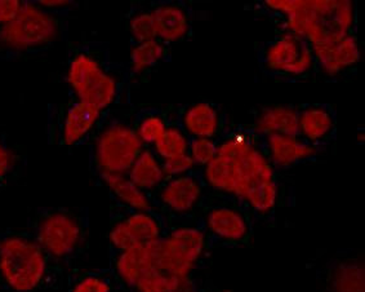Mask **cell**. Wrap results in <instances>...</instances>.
<instances>
[{
    "instance_id": "6da1fadb",
    "label": "cell",
    "mask_w": 365,
    "mask_h": 292,
    "mask_svg": "<svg viewBox=\"0 0 365 292\" xmlns=\"http://www.w3.org/2000/svg\"><path fill=\"white\" fill-rule=\"evenodd\" d=\"M68 96L108 111L128 95V69L113 61L108 43L68 41L66 73Z\"/></svg>"
},
{
    "instance_id": "7a4b0ae2",
    "label": "cell",
    "mask_w": 365,
    "mask_h": 292,
    "mask_svg": "<svg viewBox=\"0 0 365 292\" xmlns=\"http://www.w3.org/2000/svg\"><path fill=\"white\" fill-rule=\"evenodd\" d=\"M58 264L25 228L0 231V290L39 292L61 281Z\"/></svg>"
},
{
    "instance_id": "3957f363",
    "label": "cell",
    "mask_w": 365,
    "mask_h": 292,
    "mask_svg": "<svg viewBox=\"0 0 365 292\" xmlns=\"http://www.w3.org/2000/svg\"><path fill=\"white\" fill-rule=\"evenodd\" d=\"M264 6L282 16V33L296 35L310 47L355 33V9L349 0H269Z\"/></svg>"
},
{
    "instance_id": "277c9868",
    "label": "cell",
    "mask_w": 365,
    "mask_h": 292,
    "mask_svg": "<svg viewBox=\"0 0 365 292\" xmlns=\"http://www.w3.org/2000/svg\"><path fill=\"white\" fill-rule=\"evenodd\" d=\"M66 16L49 12L34 0H22L14 20L0 26V62L43 55L58 41H66Z\"/></svg>"
},
{
    "instance_id": "5b68a950",
    "label": "cell",
    "mask_w": 365,
    "mask_h": 292,
    "mask_svg": "<svg viewBox=\"0 0 365 292\" xmlns=\"http://www.w3.org/2000/svg\"><path fill=\"white\" fill-rule=\"evenodd\" d=\"M25 229L58 264L68 268L87 250L88 210L38 207L27 218Z\"/></svg>"
},
{
    "instance_id": "8992f818",
    "label": "cell",
    "mask_w": 365,
    "mask_h": 292,
    "mask_svg": "<svg viewBox=\"0 0 365 292\" xmlns=\"http://www.w3.org/2000/svg\"><path fill=\"white\" fill-rule=\"evenodd\" d=\"M89 164L96 178L102 175H127L146 148L132 123L111 111L103 113L89 140Z\"/></svg>"
},
{
    "instance_id": "52a82bcc",
    "label": "cell",
    "mask_w": 365,
    "mask_h": 292,
    "mask_svg": "<svg viewBox=\"0 0 365 292\" xmlns=\"http://www.w3.org/2000/svg\"><path fill=\"white\" fill-rule=\"evenodd\" d=\"M103 113L70 96L66 101L48 104V144L60 148H78L88 144Z\"/></svg>"
},
{
    "instance_id": "ba28073f",
    "label": "cell",
    "mask_w": 365,
    "mask_h": 292,
    "mask_svg": "<svg viewBox=\"0 0 365 292\" xmlns=\"http://www.w3.org/2000/svg\"><path fill=\"white\" fill-rule=\"evenodd\" d=\"M257 57L269 74L287 79L304 78L317 68L310 44L289 33H280L275 39L262 43Z\"/></svg>"
},
{
    "instance_id": "9c48e42d",
    "label": "cell",
    "mask_w": 365,
    "mask_h": 292,
    "mask_svg": "<svg viewBox=\"0 0 365 292\" xmlns=\"http://www.w3.org/2000/svg\"><path fill=\"white\" fill-rule=\"evenodd\" d=\"M163 237L158 212L129 208L115 201L110 206V251L123 252L135 246L155 242Z\"/></svg>"
},
{
    "instance_id": "30bf717a",
    "label": "cell",
    "mask_w": 365,
    "mask_h": 292,
    "mask_svg": "<svg viewBox=\"0 0 365 292\" xmlns=\"http://www.w3.org/2000/svg\"><path fill=\"white\" fill-rule=\"evenodd\" d=\"M261 141L271 164L277 168H289L307 162L318 156L320 149L299 136L270 135L261 137Z\"/></svg>"
},
{
    "instance_id": "8fae6325",
    "label": "cell",
    "mask_w": 365,
    "mask_h": 292,
    "mask_svg": "<svg viewBox=\"0 0 365 292\" xmlns=\"http://www.w3.org/2000/svg\"><path fill=\"white\" fill-rule=\"evenodd\" d=\"M336 110L328 104L298 106L299 137L317 146H324L336 134Z\"/></svg>"
},
{
    "instance_id": "7c38bea8",
    "label": "cell",
    "mask_w": 365,
    "mask_h": 292,
    "mask_svg": "<svg viewBox=\"0 0 365 292\" xmlns=\"http://www.w3.org/2000/svg\"><path fill=\"white\" fill-rule=\"evenodd\" d=\"M158 203L175 213H186L195 207L202 198L203 185L199 178L187 173L168 177L159 188Z\"/></svg>"
},
{
    "instance_id": "4fadbf2b",
    "label": "cell",
    "mask_w": 365,
    "mask_h": 292,
    "mask_svg": "<svg viewBox=\"0 0 365 292\" xmlns=\"http://www.w3.org/2000/svg\"><path fill=\"white\" fill-rule=\"evenodd\" d=\"M150 11L155 20L158 41L168 46L182 41L189 34L191 20L189 11L182 3H155Z\"/></svg>"
},
{
    "instance_id": "5bb4252c",
    "label": "cell",
    "mask_w": 365,
    "mask_h": 292,
    "mask_svg": "<svg viewBox=\"0 0 365 292\" xmlns=\"http://www.w3.org/2000/svg\"><path fill=\"white\" fill-rule=\"evenodd\" d=\"M180 126L192 139L216 140L221 134L222 114L210 102H196L183 109L180 116Z\"/></svg>"
},
{
    "instance_id": "9a60e30c",
    "label": "cell",
    "mask_w": 365,
    "mask_h": 292,
    "mask_svg": "<svg viewBox=\"0 0 365 292\" xmlns=\"http://www.w3.org/2000/svg\"><path fill=\"white\" fill-rule=\"evenodd\" d=\"M153 268L151 243L135 246L123 252L111 253L113 279L130 290L137 279Z\"/></svg>"
},
{
    "instance_id": "2e32d148",
    "label": "cell",
    "mask_w": 365,
    "mask_h": 292,
    "mask_svg": "<svg viewBox=\"0 0 365 292\" xmlns=\"http://www.w3.org/2000/svg\"><path fill=\"white\" fill-rule=\"evenodd\" d=\"M250 131L258 136L288 135L299 136L298 106L272 105L258 109Z\"/></svg>"
},
{
    "instance_id": "e0dca14e",
    "label": "cell",
    "mask_w": 365,
    "mask_h": 292,
    "mask_svg": "<svg viewBox=\"0 0 365 292\" xmlns=\"http://www.w3.org/2000/svg\"><path fill=\"white\" fill-rule=\"evenodd\" d=\"M207 229L220 241L237 243L250 234V225L240 211L227 206H217L205 215Z\"/></svg>"
},
{
    "instance_id": "ac0fdd59",
    "label": "cell",
    "mask_w": 365,
    "mask_h": 292,
    "mask_svg": "<svg viewBox=\"0 0 365 292\" xmlns=\"http://www.w3.org/2000/svg\"><path fill=\"white\" fill-rule=\"evenodd\" d=\"M168 56L170 48L160 41H145L132 46L127 65L130 83H135L137 78L150 74L156 66L165 61Z\"/></svg>"
},
{
    "instance_id": "d6986e66",
    "label": "cell",
    "mask_w": 365,
    "mask_h": 292,
    "mask_svg": "<svg viewBox=\"0 0 365 292\" xmlns=\"http://www.w3.org/2000/svg\"><path fill=\"white\" fill-rule=\"evenodd\" d=\"M97 180L108 188L110 197L118 203L124 204L133 210L156 212L154 203L150 201L148 194L140 191L127 175H102L97 177Z\"/></svg>"
},
{
    "instance_id": "ffe728a7",
    "label": "cell",
    "mask_w": 365,
    "mask_h": 292,
    "mask_svg": "<svg viewBox=\"0 0 365 292\" xmlns=\"http://www.w3.org/2000/svg\"><path fill=\"white\" fill-rule=\"evenodd\" d=\"M127 176L140 191H145L146 194L153 193L165 180L162 162L149 146H146L135 159Z\"/></svg>"
},
{
    "instance_id": "44dd1931",
    "label": "cell",
    "mask_w": 365,
    "mask_h": 292,
    "mask_svg": "<svg viewBox=\"0 0 365 292\" xmlns=\"http://www.w3.org/2000/svg\"><path fill=\"white\" fill-rule=\"evenodd\" d=\"M26 167V156L9 141L8 134L0 129V191L16 183Z\"/></svg>"
},
{
    "instance_id": "7402d4cb",
    "label": "cell",
    "mask_w": 365,
    "mask_h": 292,
    "mask_svg": "<svg viewBox=\"0 0 365 292\" xmlns=\"http://www.w3.org/2000/svg\"><path fill=\"white\" fill-rule=\"evenodd\" d=\"M170 123V116H167L165 110L154 106L138 110L132 124L143 145L151 148L153 144L162 136Z\"/></svg>"
},
{
    "instance_id": "603a6c76",
    "label": "cell",
    "mask_w": 365,
    "mask_h": 292,
    "mask_svg": "<svg viewBox=\"0 0 365 292\" xmlns=\"http://www.w3.org/2000/svg\"><path fill=\"white\" fill-rule=\"evenodd\" d=\"M190 278H180L168 273L151 268L137 279L132 292H176L185 288H191Z\"/></svg>"
},
{
    "instance_id": "cb8c5ba5",
    "label": "cell",
    "mask_w": 365,
    "mask_h": 292,
    "mask_svg": "<svg viewBox=\"0 0 365 292\" xmlns=\"http://www.w3.org/2000/svg\"><path fill=\"white\" fill-rule=\"evenodd\" d=\"M190 137L180 123H170L162 136L153 144L151 149L160 161L189 154Z\"/></svg>"
},
{
    "instance_id": "d4e9b609",
    "label": "cell",
    "mask_w": 365,
    "mask_h": 292,
    "mask_svg": "<svg viewBox=\"0 0 365 292\" xmlns=\"http://www.w3.org/2000/svg\"><path fill=\"white\" fill-rule=\"evenodd\" d=\"M114 279L105 271H88L68 276V292H113Z\"/></svg>"
},
{
    "instance_id": "484cf974",
    "label": "cell",
    "mask_w": 365,
    "mask_h": 292,
    "mask_svg": "<svg viewBox=\"0 0 365 292\" xmlns=\"http://www.w3.org/2000/svg\"><path fill=\"white\" fill-rule=\"evenodd\" d=\"M333 292H364V268L355 261L339 264L331 277Z\"/></svg>"
},
{
    "instance_id": "4316f807",
    "label": "cell",
    "mask_w": 365,
    "mask_h": 292,
    "mask_svg": "<svg viewBox=\"0 0 365 292\" xmlns=\"http://www.w3.org/2000/svg\"><path fill=\"white\" fill-rule=\"evenodd\" d=\"M128 30L132 46L145 41H158L155 20L151 11L137 9L129 16Z\"/></svg>"
},
{
    "instance_id": "83f0119b",
    "label": "cell",
    "mask_w": 365,
    "mask_h": 292,
    "mask_svg": "<svg viewBox=\"0 0 365 292\" xmlns=\"http://www.w3.org/2000/svg\"><path fill=\"white\" fill-rule=\"evenodd\" d=\"M218 153V143L212 139H192L190 137L189 156L196 166L205 167L210 163Z\"/></svg>"
},
{
    "instance_id": "f1b7e54d",
    "label": "cell",
    "mask_w": 365,
    "mask_h": 292,
    "mask_svg": "<svg viewBox=\"0 0 365 292\" xmlns=\"http://www.w3.org/2000/svg\"><path fill=\"white\" fill-rule=\"evenodd\" d=\"M162 162V168L165 178L168 177L183 176L187 175L196 167L195 162L189 154L185 156H175L170 159L160 161Z\"/></svg>"
},
{
    "instance_id": "f546056e",
    "label": "cell",
    "mask_w": 365,
    "mask_h": 292,
    "mask_svg": "<svg viewBox=\"0 0 365 292\" xmlns=\"http://www.w3.org/2000/svg\"><path fill=\"white\" fill-rule=\"evenodd\" d=\"M22 0H0V26L14 20L20 12Z\"/></svg>"
},
{
    "instance_id": "4dcf8cb0",
    "label": "cell",
    "mask_w": 365,
    "mask_h": 292,
    "mask_svg": "<svg viewBox=\"0 0 365 292\" xmlns=\"http://www.w3.org/2000/svg\"><path fill=\"white\" fill-rule=\"evenodd\" d=\"M176 292H199V291H196V290H194V288H192V287H191V288H185V290H180V291H176Z\"/></svg>"
}]
</instances>
